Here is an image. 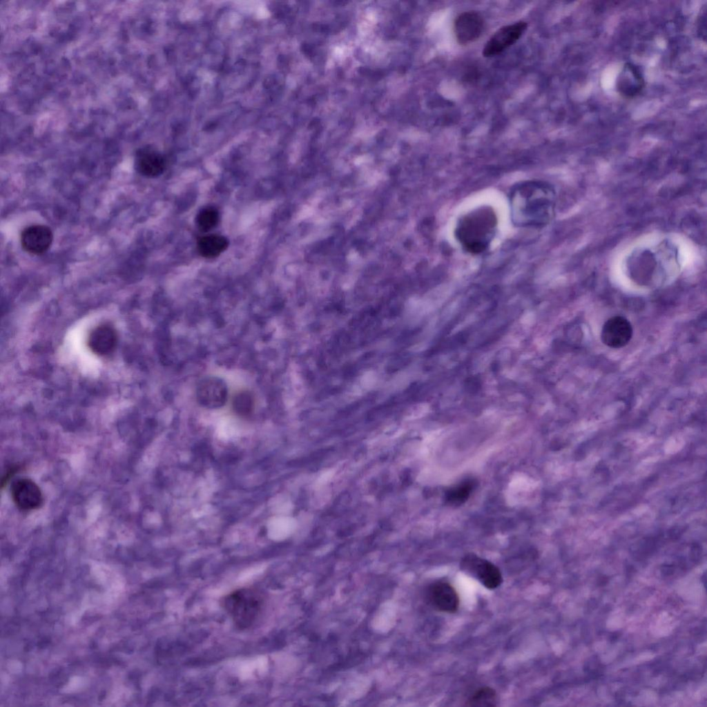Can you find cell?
<instances>
[{"mask_svg": "<svg viewBox=\"0 0 707 707\" xmlns=\"http://www.w3.org/2000/svg\"><path fill=\"white\" fill-rule=\"evenodd\" d=\"M644 84V79L639 68L632 64L627 63L617 77L616 88L621 95L630 98L638 95Z\"/></svg>", "mask_w": 707, "mask_h": 707, "instance_id": "cell-13", "label": "cell"}, {"mask_svg": "<svg viewBox=\"0 0 707 707\" xmlns=\"http://www.w3.org/2000/svg\"><path fill=\"white\" fill-rule=\"evenodd\" d=\"M228 240L222 235H209L201 238L197 242L198 251L204 258L219 255L228 246Z\"/></svg>", "mask_w": 707, "mask_h": 707, "instance_id": "cell-17", "label": "cell"}, {"mask_svg": "<svg viewBox=\"0 0 707 707\" xmlns=\"http://www.w3.org/2000/svg\"><path fill=\"white\" fill-rule=\"evenodd\" d=\"M197 400L202 406L216 409L223 406L228 398V389L220 378L209 376L203 378L196 388Z\"/></svg>", "mask_w": 707, "mask_h": 707, "instance_id": "cell-8", "label": "cell"}, {"mask_svg": "<svg viewBox=\"0 0 707 707\" xmlns=\"http://www.w3.org/2000/svg\"><path fill=\"white\" fill-rule=\"evenodd\" d=\"M706 18H707V8L706 6H704L699 12L697 21V32L699 37L701 39L706 41Z\"/></svg>", "mask_w": 707, "mask_h": 707, "instance_id": "cell-21", "label": "cell"}, {"mask_svg": "<svg viewBox=\"0 0 707 707\" xmlns=\"http://www.w3.org/2000/svg\"><path fill=\"white\" fill-rule=\"evenodd\" d=\"M484 28L483 18L475 11L460 14L454 24L455 36L461 45H466L477 40L482 35Z\"/></svg>", "mask_w": 707, "mask_h": 707, "instance_id": "cell-11", "label": "cell"}, {"mask_svg": "<svg viewBox=\"0 0 707 707\" xmlns=\"http://www.w3.org/2000/svg\"><path fill=\"white\" fill-rule=\"evenodd\" d=\"M218 213L211 207L202 209L197 216V223L199 228L203 231H209L212 229L218 222Z\"/></svg>", "mask_w": 707, "mask_h": 707, "instance_id": "cell-20", "label": "cell"}, {"mask_svg": "<svg viewBox=\"0 0 707 707\" xmlns=\"http://www.w3.org/2000/svg\"><path fill=\"white\" fill-rule=\"evenodd\" d=\"M461 569L490 590L497 588L503 581L501 572L496 565L472 553L463 558Z\"/></svg>", "mask_w": 707, "mask_h": 707, "instance_id": "cell-5", "label": "cell"}, {"mask_svg": "<svg viewBox=\"0 0 707 707\" xmlns=\"http://www.w3.org/2000/svg\"><path fill=\"white\" fill-rule=\"evenodd\" d=\"M534 314H533L532 313H531V312H528V313H526V314H525V316H524L523 317V322L524 323H526V324H528V323H530V322H532V321H534Z\"/></svg>", "mask_w": 707, "mask_h": 707, "instance_id": "cell-22", "label": "cell"}, {"mask_svg": "<svg viewBox=\"0 0 707 707\" xmlns=\"http://www.w3.org/2000/svg\"><path fill=\"white\" fill-rule=\"evenodd\" d=\"M88 347L99 356L111 354L116 348L117 334L109 325H101L94 329L88 337Z\"/></svg>", "mask_w": 707, "mask_h": 707, "instance_id": "cell-15", "label": "cell"}, {"mask_svg": "<svg viewBox=\"0 0 707 707\" xmlns=\"http://www.w3.org/2000/svg\"><path fill=\"white\" fill-rule=\"evenodd\" d=\"M527 23L519 21L500 28L485 43L483 49L485 57L497 55L516 43L527 29Z\"/></svg>", "mask_w": 707, "mask_h": 707, "instance_id": "cell-7", "label": "cell"}, {"mask_svg": "<svg viewBox=\"0 0 707 707\" xmlns=\"http://www.w3.org/2000/svg\"><path fill=\"white\" fill-rule=\"evenodd\" d=\"M498 697L496 690L489 686L478 688L465 701V706L469 707L495 706Z\"/></svg>", "mask_w": 707, "mask_h": 707, "instance_id": "cell-18", "label": "cell"}, {"mask_svg": "<svg viewBox=\"0 0 707 707\" xmlns=\"http://www.w3.org/2000/svg\"><path fill=\"white\" fill-rule=\"evenodd\" d=\"M222 604L236 627L244 630L255 624L260 616L264 599L257 589L243 588L224 597Z\"/></svg>", "mask_w": 707, "mask_h": 707, "instance_id": "cell-3", "label": "cell"}, {"mask_svg": "<svg viewBox=\"0 0 707 707\" xmlns=\"http://www.w3.org/2000/svg\"><path fill=\"white\" fill-rule=\"evenodd\" d=\"M427 603L436 610L454 613L460 606L459 595L449 582L436 581L428 585L425 591Z\"/></svg>", "mask_w": 707, "mask_h": 707, "instance_id": "cell-6", "label": "cell"}, {"mask_svg": "<svg viewBox=\"0 0 707 707\" xmlns=\"http://www.w3.org/2000/svg\"><path fill=\"white\" fill-rule=\"evenodd\" d=\"M511 217L520 227H541L552 220L554 211V193L552 187L540 181L517 184L510 195Z\"/></svg>", "mask_w": 707, "mask_h": 707, "instance_id": "cell-1", "label": "cell"}, {"mask_svg": "<svg viewBox=\"0 0 707 707\" xmlns=\"http://www.w3.org/2000/svg\"><path fill=\"white\" fill-rule=\"evenodd\" d=\"M678 251L675 245L668 241L659 242L652 246L642 247L632 253L628 262L632 272L641 271L646 276L661 271H665L668 267L677 268L679 264Z\"/></svg>", "mask_w": 707, "mask_h": 707, "instance_id": "cell-4", "label": "cell"}, {"mask_svg": "<svg viewBox=\"0 0 707 707\" xmlns=\"http://www.w3.org/2000/svg\"><path fill=\"white\" fill-rule=\"evenodd\" d=\"M165 166L166 162L163 156L151 148H142L136 153L135 167L143 176L155 177L163 173Z\"/></svg>", "mask_w": 707, "mask_h": 707, "instance_id": "cell-14", "label": "cell"}, {"mask_svg": "<svg viewBox=\"0 0 707 707\" xmlns=\"http://www.w3.org/2000/svg\"><path fill=\"white\" fill-rule=\"evenodd\" d=\"M632 333V327L628 320L616 316L609 318L603 325L601 339L604 345L610 348H621L630 342Z\"/></svg>", "mask_w": 707, "mask_h": 707, "instance_id": "cell-10", "label": "cell"}, {"mask_svg": "<svg viewBox=\"0 0 707 707\" xmlns=\"http://www.w3.org/2000/svg\"><path fill=\"white\" fill-rule=\"evenodd\" d=\"M254 400L252 395L246 391L239 392L233 400L234 411L239 415L247 416L253 409Z\"/></svg>", "mask_w": 707, "mask_h": 707, "instance_id": "cell-19", "label": "cell"}, {"mask_svg": "<svg viewBox=\"0 0 707 707\" xmlns=\"http://www.w3.org/2000/svg\"><path fill=\"white\" fill-rule=\"evenodd\" d=\"M496 217L487 206L477 208L464 215L456 228V236L463 249L471 253L484 251L493 239Z\"/></svg>", "mask_w": 707, "mask_h": 707, "instance_id": "cell-2", "label": "cell"}, {"mask_svg": "<svg viewBox=\"0 0 707 707\" xmlns=\"http://www.w3.org/2000/svg\"><path fill=\"white\" fill-rule=\"evenodd\" d=\"M10 493L14 503L21 510H33L42 505L41 491L31 479L24 478L14 481Z\"/></svg>", "mask_w": 707, "mask_h": 707, "instance_id": "cell-9", "label": "cell"}, {"mask_svg": "<svg viewBox=\"0 0 707 707\" xmlns=\"http://www.w3.org/2000/svg\"><path fill=\"white\" fill-rule=\"evenodd\" d=\"M21 244L28 253L41 255L50 248L53 234L51 229L42 224H33L26 227L21 234Z\"/></svg>", "mask_w": 707, "mask_h": 707, "instance_id": "cell-12", "label": "cell"}, {"mask_svg": "<svg viewBox=\"0 0 707 707\" xmlns=\"http://www.w3.org/2000/svg\"><path fill=\"white\" fill-rule=\"evenodd\" d=\"M476 485L474 479L467 478L451 487L445 494L446 503L452 506L462 505L469 498Z\"/></svg>", "mask_w": 707, "mask_h": 707, "instance_id": "cell-16", "label": "cell"}]
</instances>
